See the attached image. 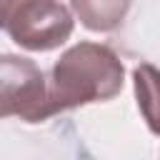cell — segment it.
I'll use <instances>...</instances> for the list:
<instances>
[{"label":"cell","instance_id":"1","mask_svg":"<svg viewBox=\"0 0 160 160\" xmlns=\"http://www.w3.org/2000/svg\"><path fill=\"white\" fill-rule=\"evenodd\" d=\"M125 65L120 55L100 42H78L68 48L48 75L52 115L92 102H108L122 92Z\"/></svg>","mask_w":160,"mask_h":160},{"label":"cell","instance_id":"3","mask_svg":"<svg viewBox=\"0 0 160 160\" xmlns=\"http://www.w3.org/2000/svg\"><path fill=\"white\" fill-rule=\"evenodd\" d=\"M0 115L22 122H45L52 118L48 75L22 55L0 58Z\"/></svg>","mask_w":160,"mask_h":160},{"label":"cell","instance_id":"4","mask_svg":"<svg viewBox=\"0 0 160 160\" xmlns=\"http://www.w3.org/2000/svg\"><path fill=\"white\" fill-rule=\"evenodd\" d=\"M132 90L138 110L152 135L160 138V68L140 62L132 68Z\"/></svg>","mask_w":160,"mask_h":160},{"label":"cell","instance_id":"2","mask_svg":"<svg viewBox=\"0 0 160 160\" xmlns=\"http://www.w3.org/2000/svg\"><path fill=\"white\" fill-rule=\"evenodd\" d=\"M0 25L8 38L30 52H50L68 42L75 28L70 5L55 0H5Z\"/></svg>","mask_w":160,"mask_h":160},{"label":"cell","instance_id":"5","mask_svg":"<svg viewBox=\"0 0 160 160\" xmlns=\"http://www.w3.org/2000/svg\"><path fill=\"white\" fill-rule=\"evenodd\" d=\"M70 10L80 18V22L92 30V32H110L115 30L125 12L130 10V2H110V0H100V2H90V0H72Z\"/></svg>","mask_w":160,"mask_h":160}]
</instances>
